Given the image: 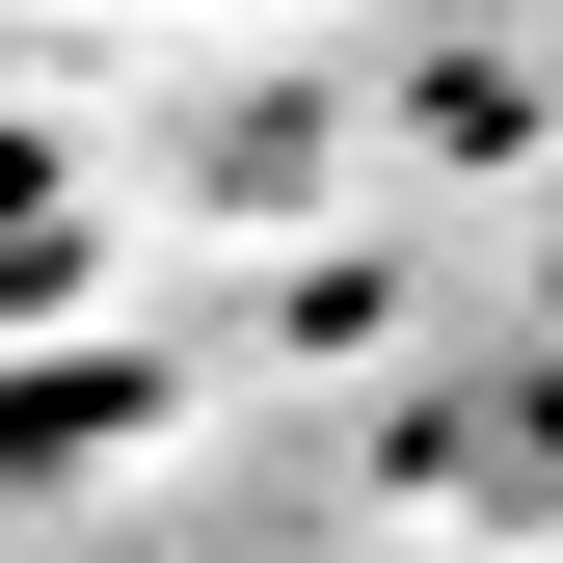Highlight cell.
Segmentation results:
<instances>
[{
	"mask_svg": "<svg viewBox=\"0 0 563 563\" xmlns=\"http://www.w3.org/2000/svg\"><path fill=\"white\" fill-rule=\"evenodd\" d=\"M54 242H81V216H54V134L0 108V296H54Z\"/></svg>",
	"mask_w": 563,
	"mask_h": 563,
	"instance_id": "obj_1",
	"label": "cell"
}]
</instances>
